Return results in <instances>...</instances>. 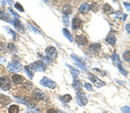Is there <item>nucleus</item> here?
<instances>
[{"label": "nucleus", "instance_id": "nucleus-1", "mask_svg": "<svg viewBox=\"0 0 130 113\" xmlns=\"http://www.w3.org/2000/svg\"><path fill=\"white\" fill-rule=\"evenodd\" d=\"M112 61H113V63H114V65L118 68V70H119L120 72H121L122 74L124 75V76H127V71H126L125 70L122 68L121 62H120V58H119V56L116 54V52H114V53L113 54V56H112Z\"/></svg>", "mask_w": 130, "mask_h": 113}, {"label": "nucleus", "instance_id": "nucleus-2", "mask_svg": "<svg viewBox=\"0 0 130 113\" xmlns=\"http://www.w3.org/2000/svg\"><path fill=\"white\" fill-rule=\"evenodd\" d=\"M7 69L10 72H18L20 70L22 69V65L20 63L17 61H12L11 63L8 64V66H7Z\"/></svg>", "mask_w": 130, "mask_h": 113}, {"label": "nucleus", "instance_id": "nucleus-3", "mask_svg": "<svg viewBox=\"0 0 130 113\" xmlns=\"http://www.w3.org/2000/svg\"><path fill=\"white\" fill-rule=\"evenodd\" d=\"M76 101L77 103L81 106H84L88 103V98L84 94V92L82 91H78L76 93Z\"/></svg>", "mask_w": 130, "mask_h": 113}, {"label": "nucleus", "instance_id": "nucleus-4", "mask_svg": "<svg viewBox=\"0 0 130 113\" xmlns=\"http://www.w3.org/2000/svg\"><path fill=\"white\" fill-rule=\"evenodd\" d=\"M31 69L33 71H45V65L42 61H36L30 65Z\"/></svg>", "mask_w": 130, "mask_h": 113}, {"label": "nucleus", "instance_id": "nucleus-5", "mask_svg": "<svg viewBox=\"0 0 130 113\" xmlns=\"http://www.w3.org/2000/svg\"><path fill=\"white\" fill-rule=\"evenodd\" d=\"M88 77L89 78L90 80H91V82H93L94 84H95V85L96 86V87H98V88L101 87V86H104L105 84H106V83L103 82V81H101V79H99L96 76L93 75L92 73L88 72Z\"/></svg>", "mask_w": 130, "mask_h": 113}, {"label": "nucleus", "instance_id": "nucleus-6", "mask_svg": "<svg viewBox=\"0 0 130 113\" xmlns=\"http://www.w3.org/2000/svg\"><path fill=\"white\" fill-rule=\"evenodd\" d=\"M11 81L8 78V77L0 78V88H2L4 90H8L11 89Z\"/></svg>", "mask_w": 130, "mask_h": 113}, {"label": "nucleus", "instance_id": "nucleus-7", "mask_svg": "<svg viewBox=\"0 0 130 113\" xmlns=\"http://www.w3.org/2000/svg\"><path fill=\"white\" fill-rule=\"evenodd\" d=\"M40 84H41V85L44 86V87H49V88H50V89H54V88H56V82L52 81L51 79L46 78V77L43 78L42 80L40 81Z\"/></svg>", "mask_w": 130, "mask_h": 113}, {"label": "nucleus", "instance_id": "nucleus-8", "mask_svg": "<svg viewBox=\"0 0 130 113\" xmlns=\"http://www.w3.org/2000/svg\"><path fill=\"white\" fill-rule=\"evenodd\" d=\"M45 53L47 55V58H50V60H54L56 59V55H57V52H56V49L55 47L50 46L48 48H46L45 50Z\"/></svg>", "mask_w": 130, "mask_h": 113}, {"label": "nucleus", "instance_id": "nucleus-9", "mask_svg": "<svg viewBox=\"0 0 130 113\" xmlns=\"http://www.w3.org/2000/svg\"><path fill=\"white\" fill-rule=\"evenodd\" d=\"M89 51H91V53L93 54H98L101 50V44H91L88 47Z\"/></svg>", "mask_w": 130, "mask_h": 113}, {"label": "nucleus", "instance_id": "nucleus-10", "mask_svg": "<svg viewBox=\"0 0 130 113\" xmlns=\"http://www.w3.org/2000/svg\"><path fill=\"white\" fill-rule=\"evenodd\" d=\"M81 25H82V20H81L78 17H76V18H73V20H72V28H73V30L78 29V28H80Z\"/></svg>", "mask_w": 130, "mask_h": 113}, {"label": "nucleus", "instance_id": "nucleus-11", "mask_svg": "<svg viewBox=\"0 0 130 113\" xmlns=\"http://www.w3.org/2000/svg\"><path fill=\"white\" fill-rule=\"evenodd\" d=\"M24 81V78L20 75H13L12 76V82L15 84H21Z\"/></svg>", "mask_w": 130, "mask_h": 113}, {"label": "nucleus", "instance_id": "nucleus-12", "mask_svg": "<svg viewBox=\"0 0 130 113\" xmlns=\"http://www.w3.org/2000/svg\"><path fill=\"white\" fill-rule=\"evenodd\" d=\"M76 41L79 45H85L88 43V40H87L86 37H84V36H77Z\"/></svg>", "mask_w": 130, "mask_h": 113}, {"label": "nucleus", "instance_id": "nucleus-13", "mask_svg": "<svg viewBox=\"0 0 130 113\" xmlns=\"http://www.w3.org/2000/svg\"><path fill=\"white\" fill-rule=\"evenodd\" d=\"M11 98L7 96H5V95H0V103L2 105H7L11 103Z\"/></svg>", "mask_w": 130, "mask_h": 113}, {"label": "nucleus", "instance_id": "nucleus-14", "mask_svg": "<svg viewBox=\"0 0 130 113\" xmlns=\"http://www.w3.org/2000/svg\"><path fill=\"white\" fill-rule=\"evenodd\" d=\"M90 10V5L88 3H83L79 8V11L81 13H86Z\"/></svg>", "mask_w": 130, "mask_h": 113}, {"label": "nucleus", "instance_id": "nucleus-15", "mask_svg": "<svg viewBox=\"0 0 130 113\" xmlns=\"http://www.w3.org/2000/svg\"><path fill=\"white\" fill-rule=\"evenodd\" d=\"M106 41L109 44L114 45L116 43V38H115V37H114V35H113V34H109L108 37H107Z\"/></svg>", "mask_w": 130, "mask_h": 113}, {"label": "nucleus", "instance_id": "nucleus-16", "mask_svg": "<svg viewBox=\"0 0 130 113\" xmlns=\"http://www.w3.org/2000/svg\"><path fill=\"white\" fill-rule=\"evenodd\" d=\"M34 97H35V98L37 99V100H43V98H44V94L43 93V92L39 91V90H37V91H34L33 93Z\"/></svg>", "mask_w": 130, "mask_h": 113}, {"label": "nucleus", "instance_id": "nucleus-17", "mask_svg": "<svg viewBox=\"0 0 130 113\" xmlns=\"http://www.w3.org/2000/svg\"><path fill=\"white\" fill-rule=\"evenodd\" d=\"M12 24L15 26V28H16L17 30H18L19 31H22V32H24V28H23V26L21 25L20 22L18 21V19H15L14 21L12 22Z\"/></svg>", "mask_w": 130, "mask_h": 113}, {"label": "nucleus", "instance_id": "nucleus-18", "mask_svg": "<svg viewBox=\"0 0 130 113\" xmlns=\"http://www.w3.org/2000/svg\"><path fill=\"white\" fill-rule=\"evenodd\" d=\"M73 87L74 89L76 90V91H79L82 89V84H81L80 81L78 80H74V83H73Z\"/></svg>", "mask_w": 130, "mask_h": 113}, {"label": "nucleus", "instance_id": "nucleus-19", "mask_svg": "<svg viewBox=\"0 0 130 113\" xmlns=\"http://www.w3.org/2000/svg\"><path fill=\"white\" fill-rule=\"evenodd\" d=\"M71 58H72L73 59H74L75 61L76 62L77 65H82V66H84V67H85V64H84V62L82 61V60L81 59V58H79V56H76L75 54H72V55H71Z\"/></svg>", "mask_w": 130, "mask_h": 113}, {"label": "nucleus", "instance_id": "nucleus-20", "mask_svg": "<svg viewBox=\"0 0 130 113\" xmlns=\"http://www.w3.org/2000/svg\"><path fill=\"white\" fill-rule=\"evenodd\" d=\"M19 111V107L18 105H11L8 109V113H18Z\"/></svg>", "mask_w": 130, "mask_h": 113}, {"label": "nucleus", "instance_id": "nucleus-21", "mask_svg": "<svg viewBox=\"0 0 130 113\" xmlns=\"http://www.w3.org/2000/svg\"><path fill=\"white\" fill-rule=\"evenodd\" d=\"M103 11H104L105 13H107V14H112V13H114V11H113L112 7H111L108 4L104 5V6H103Z\"/></svg>", "mask_w": 130, "mask_h": 113}, {"label": "nucleus", "instance_id": "nucleus-22", "mask_svg": "<svg viewBox=\"0 0 130 113\" xmlns=\"http://www.w3.org/2000/svg\"><path fill=\"white\" fill-rule=\"evenodd\" d=\"M63 35L65 36L66 37H67L68 39H69L70 42H73V37H72V35L70 34V32H69V31H68L66 28H64V29H63Z\"/></svg>", "mask_w": 130, "mask_h": 113}, {"label": "nucleus", "instance_id": "nucleus-23", "mask_svg": "<svg viewBox=\"0 0 130 113\" xmlns=\"http://www.w3.org/2000/svg\"><path fill=\"white\" fill-rule=\"evenodd\" d=\"M72 12V8H71V6H69V5H65V6H63V13L66 16H68L69 14H70V13Z\"/></svg>", "mask_w": 130, "mask_h": 113}, {"label": "nucleus", "instance_id": "nucleus-24", "mask_svg": "<svg viewBox=\"0 0 130 113\" xmlns=\"http://www.w3.org/2000/svg\"><path fill=\"white\" fill-rule=\"evenodd\" d=\"M67 65L68 67L69 68V70L71 71V74H72V76H73V78H74V79L76 80V78L77 76H78V74H79V71H77L76 69H75V68H73V67H71V66H69V65Z\"/></svg>", "mask_w": 130, "mask_h": 113}, {"label": "nucleus", "instance_id": "nucleus-25", "mask_svg": "<svg viewBox=\"0 0 130 113\" xmlns=\"http://www.w3.org/2000/svg\"><path fill=\"white\" fill-rule=\"evenodd\" d=\"M23 88H24V90H31L33 89V84H31V82L27 81V82H25L24 84V85H23Z\"/></svg>", "mask_w": 130, "mask_h": 113}, {"label": "nucleus", "instance_id": "nucleus-26", "mask_svg": "<svg viewBox=\"0 0 130 113\" xmlns=\"http://www.w3.org/2000/svg\"><path fill=\"white\" fill-rule=\"evenodd\" d=\"M25 71H26V73H27V75H28V77H29V78H33V72H32V70L31 69V67L30 66H25Z\"/></svg>", "mask_w": 130, "mask_h": 113}, {"label": "nucleus", "instance_id": "nucleus-27", "mask_svg": "<svg viewBox=\"0 0 130 113\" xmlns=\"http://www.w3.org/2000/svg\"><path fill=\"white\" fill-rule=\"evenodd\" d=\"M123 59L127 62H130V50H127L123 53Z\"/></svg>", "mask_w": 130, "mask_h": 113}, {"label": "nucleus", "instance_id": "nucleus-28", "mask_svg": "<svg viewBox=\"0 0 130 113\" xmlns=\"http://www.w3.org/2000/svg\"><path fill=\"white\" fill-rule=\"evenodd\" d=\"M61 99H62V101L65 102V103H69V102L72 99V97H71V96L69 95V94H66V95H64L63 97H61Z\"/></svg>", "mask_w": 130, "mask_h": 113}, {"label": "nucleus", "instance_id": "nucleus-29", "mask_svg": "<svg viewBox=\"0 0 130 113\" xmlns=\"http://www.w3.org/2000/svg\"><path fill=\"white\" fill-rule=\"evenodd\" d=\"M63 23H64V24L66 26H68L69 24V18H68V16H66V15H63Z\"/></svg>", "mask_w": 130, "mask_h": 113}, {"label": "nucleus", "instance_id": "nucleus-30", "mask_svg": "<svg viewBox=\"0 0 130 113\" xmlns=\"http://www.w3.org/2000/svg\"><path fill=\"white\" fill-rule=\"evenodd\" d=\"M90 9H91V10H93L94 11H98V5H97V4L95 3V2L92 3V5H90Z\"/></svg>", "mask_w": 130, "mask_h": 113}, {"label": "nucleus", "instance_id": "nucleus-31", "mask_svg": "<svg viewBox=\"0 0 130 113\" xmlns=\"http://www.w3.org/2000/svg\"><path fill=\"white\" fill-rule=\"evenodd\" d=\"M15 8L16 9H18V11H24V8H23V6L21 5H20L19 3H16L15 4Z\"/></svg>", "mask_w": 130, "mask_h": 113}, {"label": "nucleus", "instance_id": "nucleus-32", "mask_svg": "<svg viewBox=\"0 0 130 113\" xmlns=\"http://www.w3.org/2000/svg\"><path fill=\"white\" fill-rule=\"evenodd\" d=\"M121 111L123 113H130V107L128 106H124L121 108Z\"/></svg>", "mask_w": 130, "mask_h": 113}, {"label": "nucleus", "instance_id": "nucleus-33", "mask_svg": "<svg viewBox=\"0 0 130 113\" xmlns=\"http://www.w3.org/2000/svg\"><path fill=\"white\" fill-rule=\"evenodd\" d=\"M8 10H9V11H10V12L11 13V14H12V15H13V16H15V18H16V19H18V18H19V15H18V13H16V12H15V11H13V10H12V9L9 8V9H8Z\"/></svg>", "mask_w": 130, "mask_h": 113}, {"label": "nucleus", "instance_id": "nucleus-34", "mask_svg": "<svg viewBox=\"0 0 130 113\" xmlns=\"http://www.w3.org/2000/svg\"><path fill=\"white\" fill-rule=\"evenodd\" d=\"M84 85H85V88L88 90V91H91V90H93V88H92V85L90 84H88V83H86Z\"/></svg>", "mask_w": 130, "mask_h": 113}, {"label": "nucleus", "instance_id": "nucleus-35", "mask_svg": "<svg viewBox=\"0 0 130 113\" xmlns=\"http://www.w3.org/2000/svg\"><path fill=\"white\" fill-rule=\"evenodd\" d=\"M0 48H1V50H2V51L3 52H5V50H6V49H7V45L5 44H0Z\"/></svg>", "mask_w": 130, "mask_h": 113}, {"label": "nucleus", "instance_id": "nucleus-36", "mask_svg": "<svg viewBox=\"0 0 130 113\" xmlns=\"http://www.w3.org/2000/svg\"><path fill=\"white\" fill-rule=\"evenodd\" d=\"M5 29H7V30H8V31H9V32H10V33L11 34V35H12L13 38H16V33H15L14 31H12V30H11L10 28H6V27H5Z\"/></svg>", "mask_w": 130, "mask_h": 113}, {"label": "nucleus", "instance_id": "nucleus-37", "mask_svg": "<svg viewBox=\"0 0 130 113\" xmlns=\"http://www.w3.org/2000/svg\"><path fill=\"white\" fill-rule=\"evenodd\" d=\"M94 71H97L98 73H99L100 75H101V76H105V75H106V73H103V71H101V70H99V69H97V68H95V69H94Z\"/></svg>", "mask_w": 130, "mask_h": 113}, {"label": "nucleus", "instance_id": "nucleus-38", "mask_svg": "<svg viewBox=\"0 0 130 113\" xmlns=\"http://www.w3.org/2000/svg\"><path fill=\"white\" fill-rule=\"evenodd\" d=\"M123 5H124V6H125V8L127 9V11H130V5H129L128 3H127V2H124Z\"/></svg>", "mask_w": 130, "mask_h": 113}, {"label": "nucleus", "instance_id": "nucleus-39", "mask_svg": "<svg viewBox=\"0 0 130 113\" xmlns=\"http://www.w3.org/2000/svg\"><path fill=\"white\" fill-rule=\"evenodd\" d=\"M8 49L11 50H15V45L13 44H8Z\"/></svg>", "mask_w": 130, "mask_h": 113}, {"label": "nucleus", "instance_id": "nucleus-40", "mask_svg": "<svg viewBox=\"0 0 130 113\" xmlns=\"http://www.w3.org/2000/svg\"><path fill=\"white\" fill-rule=\"evenodd\" d=\"M42 59L43 60V61L46 62L47 64H50V63H51V60H50V58H42Z\"/></svg>", "mask_w": 130, "mask_h": 113}, {"label": "nucleus", "instance_id": "nucleus-41", "mask_svg": "<svg viewBox=\"0 0 130 113\" xmlns=\"http://www.w3.org/2000/svg\"><path fill=\"white\" fill-rule=\"evenodd\" d=\"M47 113H57V110H56L55 109H50V110L47 111Z\"/></svg>", "mask_w": 130, "mask_h": 113}, {"label": "nucleus", "instance_id": "nucleus-42", "mask_svg": "<svg viewBox=\"0 0 130 113\" xmlns=\"http://www.w3.org/2000/svg\"><path fill=\"white\" fill-rule=\"evenodd\" d=\"M29 26H30V28H31V29H32V30H33V31H35V32H37V33H40V31H37V30L36 29V28H34L32 25H31V24H29Z\"/></svg>", "mask_w": 130, "mask_h": 113}, {"label": "nucleus", "instance_id": "nucleus-43", "mask_svg": "<svg viewBox=\"0 0 130 113\" xmlns=\"http://www.w3.org/2000/svg\"><path fill=\"white\" fill-rule=\"evenodd\" d=\"M126 31L130 34V24H126Z\"/></svg>", "mask_w": 130, "mask_h": 113}, {"label": "nucleus", "instance_id": "nucleus-44", "mask_svg": "<svg viewBox=\"0 0 130 113\" xmlns=\"http://www.w3.org/2000/svg\"><path fill=\"white\" fill-rule=\"evenodd\" d=\"M126 18H127V15H123V20H124V21H125V20H126Z\"/></svg>", "mask_w": 130, "mask_h": 113}]
</instances>
